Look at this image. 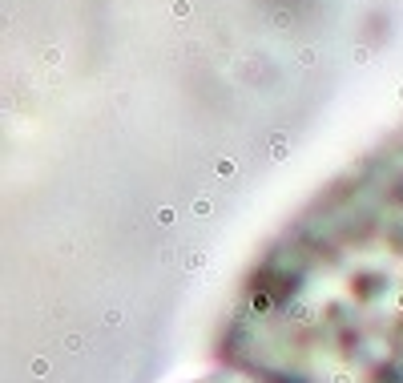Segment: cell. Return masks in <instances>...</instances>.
I'll return each instance as SVG.
<instances>
[{
    "mask_svg": "<svg viewBox=\"0 0 403 383\" xmlns=\"http://www.w3.org/2000/svg\"><path fill=\"white\" fill-rule=\"evenodd\" d=\"M222 359L254 383H403V133L266 246Z\"/></svg>",
    "mask_w": 403,
    "mask_h": 383,
    "instance_id": "6da1fadb",
    "label": "cell"
}]
</instances>
